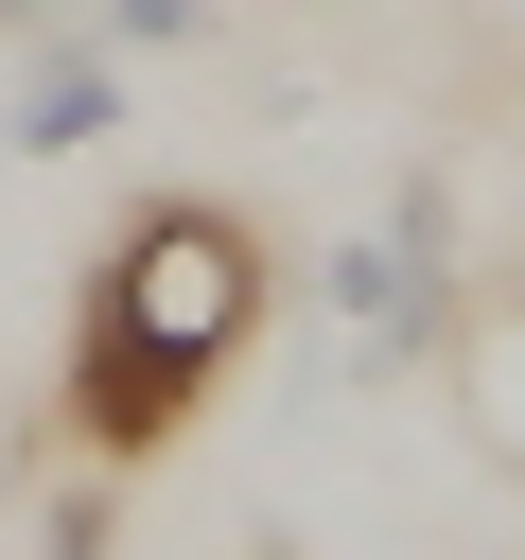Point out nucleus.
Masks as SVG:
<instances>
[{
	"label": "nucleus",
	"instance_id": "nucleus-1",
	"mask_svg": "<svg viewBox=\"0 0 525 560\" xmlns=\"http://www.w3.org/2000/svg\"><path fill=\"white\" fill-rule=\"evenodd\" d=\"M262 332V245H245V210H210V192H158L105 262H88V315H70V438L88 455H158L192 402H210V368Z\"/></svg>",
	"mask_w": 525,
	"mask_h": 560
},
{
	"label": "nucleus",
	"instance_id": "nucleus-2",
	"mask_svg": "<svg viewBox=\"0 0 525 560\" xmlns=\"http://www.w3.org/2000/svg\"><path fill=\"white\" fill-rule=\"evenodd\" d=\"M438 385H455L472 455H508V472H525V280H472V298L438 315Z\"/></svg>",
	"mask_w": 525,
	"mask_h": 560
},
{
	"label": "nucleus",
	"instance_id": "nucleus-3",
	"mask_svg": "<svg viewBox=\"0 0 525 560\" xmlns=\"http://www.w3.org/2000/svg\"><path fill=\"white\" fill-rule=\"evenodd\" d=\"M105 105H122V70H105V52H52V70H35V105H18V158L105 140Z\"/></svg>",
	"mask_w": 525,
	"mask_h": 560
},
{
	"label": "nucleus",
	"instance_id": "nucleus-4",
	"mask_svg": "<svg viewBox=\"0 0 525 560\" xmlns=\"http://www.w3.org/2000/svg\"><path fill=\"white\" fill-rule=\"evenodd\" d=\"M192 18H210V0H105V35H122V52H158V35H192Z\"/></svg>",
	"mask_w": 525,
	"mask_h": 560
}]
</instances>
